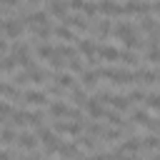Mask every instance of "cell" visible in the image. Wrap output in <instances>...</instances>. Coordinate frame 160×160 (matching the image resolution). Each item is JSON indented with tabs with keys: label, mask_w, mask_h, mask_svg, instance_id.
<instances>
[{
	"label": "cell",
	"mask_w": 160,
	"mask_h": 160,
	"mask_svg": "<svg viewBox=\"0 0 160 160\" xmlns=\"http://www.w3.org/2000/svg\"><path fill=\"white\" fill-rule=\"evenodd\" d=\"M100 12H105V15H120V12H125V10H122V5L105 0V2H100Z\"/></svg>",
	"instance_id": "16"
},
{
	"label": "cell",
	"mask_w": 160,
	"mask_h": 160,
	"mask_svg": "<svg viewBox=\"0 0 160 160\" xmlns=\"http://www.w3.org/2000/svg\"><path fill=\"white\" fill-rule=\"evenodd\" d=\"M22 28H25L22 15H8V18H2V35H5V40H18L22 35Z\"/></svg>",
	"instance_id": "1"
},
{
	"label": "cell",
	"mask_w": 160,
	"mask_h": 160,
	"mask_svg": "<svg viewBox=\"0 0 160 160\" xmlns=\"http://www.w3.org/2000/svg\"><path fill=\"white\" fill-rule=\"evenodd\" d=\"M110 105L115 108V110H128L130 108V100H128V95H110Z\"/></svg>",
	"instance_id": "18"
},
{
	"label": "cell",
	"mask_w": 160,
	"mask_h": 160,
	"mask_svg": "<svg viewBox=\"0 0 160 160\" xmlns=\"http://www.w3.org/2000/svg\"><path fill=\"white\" fill-rule=\"evenodd\" d=\"M55 52H58L60 58H70V60H72V58H78V52H75V48H72V45H58V48H55Z\"/></svg>",
	"instance_id": "24"
},
{
	"label": "cell",
	"mask_w": 160,
	"mask_h": 160,
	"mask_svg": "<svg viewBox=\"0 0 160 160\" xmlns=\"http://www.w3.org/2000/svg\"><path fill=\"white\" fill-rule=\"evenodd\" d=\"M58 155H60V158H70V160H75V158H80V148H78L75 142H62L60 150H58Z\"/></svg>",
	"instance_id": "8"
},
{
	"label": "cell",
	"mask_w": 160,
	"mask_h": 160,
	"mask_svg": "<svg viewBox=\"0 0 160 160\" xmlns=\"http://www.w3.org/2000/svg\"><path fill=\"white\" fill-rule=\"evenodd\" d=\"M50 115H52V118H70L72 122L80 120V112H78L75 108H68V105L60 102V100H52V102H50Z\"/></svg>",
	"instance_id": "4"
},
{
	"label": "cell",
	"mask_w": 160,
	"mask_h": 160,
	"mask_svg": "<svg viewBox=\"0 0 160 160\" xmlns=\"http://www.w3.org/2000/svg\"><path fill=\"white\" fill-rule=\"evenodd\" d=\"M52 35H58V38H62V40H75V35L70 32L68 25H55V28H52Z\"/></svg>",
	"instance_id": "22"
},
{
	"label": "cell",
	"mask_w": 160,
	"mask_h": 160,
	"mask_svg": "<svg viewBox=\"0 0 160 160\" xmlns=\"http://www.w3.org/2000/svg\"><path fill=\"white\" fill-rule=\"evenodd\" d=\"M12 142H18V135L12 132V128H10V125H5V128H2V148L12 145Z\"/></svg>",
	"instance_id": "23"
},
{
	"label": "cell",
	"mask_w": 160,
	"mask_h": 160,
	"mask_svg": "<svg viewBox=\"0 0 160 160\" xmlns=\"http://www.w3.org/2000/svg\"><path fill=\"white\" fill-rule=\"evenodd\" d=\"M68 68H70V72H82V70H85V65H82V60H80V58L68 60Z\"/></svg>",
	"instance_id": "30"
},
{
	"label": "cell",
	"mask_w": 160,
	"mask_h": 160,
	"mask_svg": "<svg viewBox=\"0 0 160 160\" xmlns=\"http://www.w3.org/2000/svg\"><path fill=\"white\" fill-rule=\"evenodd\" d=\"M80 140H82V145H85L88 150H92V148H95V138H92V135H85V138H80Z\"/></svg>",
	"instance_id": "33"
},
{
	"label": "cell",
	"mask_w": 160,
	"mask_h": 160,
	"mask_svg": "<svg viewBox=\"0 0 160 160\" xmlns=\"http://www.w3.org/2000/svg\"><path fill=\"white\" fill-rule=\"evenodd\" d=\"M52 82H58L60 88H75V78H72V72H55V78H52Z\"/></svg>",
	"instance_id": "12"
},
{
	"label": "cell",
	"mask_w": 160,
	"mask_h": 160,
	"mask_svg": "<svg viewBox=\"0 0 160 160\" xmlns=\"http://www.w3.org/2000/svg\"><path fill=\"white\" fill-rule=\"evenodd\" d=\"M0 160H12V152H10L8 148H2V152H0Z\"/></svg>",
	"instance_id": "35"
},
{
	"label": "cell",
	"mask_w": 160,
	"mask_h": 160,
	"mask_svg": "<svg viewBox=\"0 0 160 160\" xmlns=\"http://www.w3.org/2000/svg\"><path fill=\"white\" fill-rule=\"evenodd\" d=\"M158 82H160V78H158Z\"/></svg>",
	"instance_id": "39"
},
{
	"label": "cell",
	"mask_w": 160,
	"mask_h": 160,
	"mask_svg": "<svg viewBox=\"0 0 160 160\" xmlns=\"http://www.w3.org/2000/svg\"><path fill=\"white\" fill-rule=\"evenodd\" d=\"M88 15H95L98 10H100V2H85V8H82Z\"/></svg>",
	"instance_id": "31"
},
{
	"label": "cell",
	"mask_w": 160,
	"mask_h": 160,
	"mask_svg": "<svg viewBox=\"0 0 160 160\" xmlns=\"http://www.w3.org/2000/svg\"><path fill=\"white\" fill-rule=\"evenodd\" d=\"M22 160H38V158H32V155H30V158H22Z\"/></svg>",
	"instance_id": "37"
},
{
	"label": "cell",
	"mask_w": 160,
	"mask_h": 160,
	"mask_svg": "<svg viewBox=\"0 0 160 160\" xmlns=\"http://www.w3.org/2000/svg\"><path fill=\"white\" fill-rule=\"evenodd\" d=\"M98 72H100V78H110V82H118V85H122V82H135V80H138V72H132V70L100 68Z\"/></svg>",
	"instance_id": "2"
},
{
	"label": "cell",
	"mask_w": 160,
	"mask_h": 160,
	"mask_svg": "<svg viewBox=\"0 0 160 160\" xmlns=\"http://www.w3.org/2000/svg\"><path fill=\"white\" fill-rule=\"evenodd\" d=\"M35 55H38V58H42V60H52L55 48H52V45H48V42H40V45L35 48Z\"/></svg>",
	"instance_id": "17"
},
{
	"label": "cell",
	"mask_w": 160,
	"mask_h": 160,
	"mask_svg": "<svg viewBox=\"0 0 160 160\" xmlns=\"http://www.w3.org/2000/svg\"><path fill=\"white\" fill-rule=\"evenodd\" d=\"M68 8H70V5H65V2H48V8H45V10H48L50 15H58V18L62 20V18L68 15Z\"/></svg>",
	"instance_id": "14"
},
{
	"label": "cell",
	"mask_w": 160,
	"mask_h": 160,
	"mask_svg": "<svg viewBox=\"0 0 160 160\" xmlns=\"http://www.w3.org/2000/svg\"><path fill=\"white\" fill-rule=\"evenodd\" d=\"M85 108H88V112H90L92 118H105V110H102V105H100V100H98V98H90Z\"/></svg>",
	"instance_id": "15"
},
{
	"label": "cell",
	"mask_w": 160,
	"mask_h": 160,
	"mask_svg": "<svg viewBox=\"0 0 160 160\" xmlns=\"http://www.w3.org/2000/svg\"><path fill=\"white\" fill-rule=\"evenodd\" d=\"M120 150H122V152H128V155H135V152H140V150H142V142H140V138H128V140L120 145Z\"/></svg>",
	"instance_id": "11"
},
{
	"label": "cell",
	"mask_w": 160,
	"mask_h": 160,
	"mask_svg": "<svg viewBox=\"0 0 160 160\" xmlns=\"http://www.w3.org/2000/svg\"><path fill=\"white\" fill-rule=\"evenodd\" d=\"M22 98H25V102H30V105H45L48 92H42V90H25Z\"/></svg>",
	"instance_id": "6"
},
{
	"label": "cell",
	"mask_w": 160,
	"mask_h": 160,
	"mask_svg": "<svg viewBox=\"0 0 160 160\" xmlns=\"http://www.w3.org/2000/svg\"><path fill=\"white\" fill-rule=\"evenodd\" d=\"M88 100H90V98L85 95V90H82L80 85H75V88H72V102H75V105H88Z\"/></svg>",
	"instance_id": "20"
},
{
	"label": "cell",
	"mask_w": 160,
	"mask_h": 160,
	"mask_svg": "<svg viewBox=\"0 0 160 160\" xmlns=\"http://www.w3.org/2000/svg\"><path fill=\"white\" fill-rule=\"evenodd\" d=\"M145 102H148V108H152V110H160V92H148Z\"/></svg>",
	"instance_id": "29"
},
{
	"label": "cell",
	"mask_w": 160,
	"mask_h": 160,
	"mask_svg": "<svg viewBox=\"0 0 160 160\" xmlns=\"http://www.w3.org/2000/svg\"><path fill=\"white\" fill-rule=\"evenodd\" d=\"M88 160H112V155L110 152H92Z\"/></svg>",
	"instance_id": "32"
},
{
	"label": "cell",
	"mask_w": 160,
	"mask_h": 160,
	"mask_svg": "<svg viewBox=\"0 0 160 160\" xmlns=\"http://www.w3.org/2000/svg\"><path fill=\"white\" fill-rule=\"evenodd\" d=\"M62 22H65L68 28H80V30H88V18H82V15H65V18H62Z\"/></svg>",
	"instance_id": "9"
},
{
	"label": "cell",
	"mask_w": 160,
	"mask_h": 160,
	"mask_svg": "<svg viewBox=\"0 0 160 160\" xmlns=\"http://www.w3.org/2000/svg\"><path fill=\"white\" fill-rule=\"evenodd\" d=\"M32 35H35V38H40V40H48V38L52 35L50 22H48V25H38V28H32Z\"/></svg>",
	"instance_id": "21"
},
{
	"label": "cell",
	"mask_w": 160,
	"mask_h": 160,
	"mask_svg": "<svg viewBox=\"0 0 160 160\" xmlns=\"http://www.w3.org/2000/svg\"><path fill=\"white\" fill-rule=\"evenodd\" d=\"M132 122H138V125H150L152 120L148 118V112H145V110H135V112H132Z\"/></svg>",
	"instance_id": "27"
},
{
	"label": "cell",
	"mask_w": 160,
	"mask_h": 160,
	"mask_svg": "<svg viewBox=\"0 0 160 160\" xmlns=\"http://www.w3.org/2000/svg\"><path fill=\"white\" fill-rule=\"evenodd\" d=\"M98 80H100V72H98V70H88V72H82V85H85V88H95Z\"/></svg>",
	"instance_id": "19"
},
{
	"label": "cell",
	"mask_w": 160,
	"mask_h": 160,
	"mask_svg": "<svg viewBox=\"0 0 160 160\" xmlns=\"http://www.w3.org/2000/svg\"><path fill=\"white\" fill-rule=\"evenodd\" d=\"M150 160H160V155H152V158H150Z\"/></svg>",
	"instance_id": "38"
},
{
	"label": "cell",
	"mask_w": 160,
	"mask_h": 160,
	"mask_svg": "<svg viewBox=\"0 0 160 160\" xmlns=\"http://www.w3.org/2000/svg\"><path fill=\"white\" fill-rule=\"evenodd\" d=\"M82 128H85L82 120H75V122H60V120H55L52 122V130L55 132H62V135H78Z\"/></svg>",
	"instance_id": "5"
},
{
	"label": "cell",
	"mask_w": 160,
	"mask_h": 160,
	"mask_svg": "<svg viewBox=\"0 0 160 160\" xmlns=\"http://www.w3.org/2000/svg\"><path fill=\"white\" fill-rule=\"evenodd\" d=\"M70 8H72V10H82V8H85V2H82V0H72V2H70Z\"/></svg>",
	"instance_id": "34"
},
{
	"label": "cell",
	"mask_w": 160,
	"mask_h": 160,
	"mask_svg": "<svg viewBox=\"0 0 160 160\" xmlns=\"http://www.w3.org/2000/svg\"><path fill=\"white\" fill-rule=\"evenodd\" d=\"M98 55H100L102 60H120V50H118V48H112V45H100Z\"/></svg>",
	"instance_id": "13"
},
{
	"label": "cell",
	"mask_w": 160,
	"mask_h": 160,
	"mask_svg": "<svg viewBox=\"0 0 160 160\" xmlns=\"http://www.w3.org/2000/svg\"><path fill=\"white\" fill-rule=\"evenodd\" d=\"M115 35H118L128 48H138V45H140L138 32H135V28H132L130 22H120V20H118V25H115Z\"/></svg>",
	"instance_id": "3"
},
{
	"label": "cell",
	"mask_w": 160,
	"mask_h": 160,
	"mask_svg": "<svg viewBox=\"0 0 160 160\" xmlns=\"http://www.w3.org/2000/svg\"><path fill=\"white\" fill-rule=\"evenodd\" d=\"M15 65H18V60H15L12 55H5V58H2V72H5V78L10 75V70H12Z\"/></svg>",
	"instance_id": "28"
},
{
	"label": "cell",
	"mask_w": 160,
	"mask_h": 160,
	"mask_svg": "<svg viewBox=\"0 0 160 160\" xmlns=\"http://www.w3.org/2000/svg\"><path fill=\"white\" fill-rule=\"evenodd\" d=\"M98 50H100V48H98V45H95V42L90 40V38H85V40H80V52H82V55H85L88 60H92V58L98 55Z\"/></svg>",
	"instance_id": "10"
},
{
	"label": "cell",
	"mask_w": 160,
	"mask_h": 160,
	"mask_svg": "<svg viewBox=\"0 0 160 160\" xmlns=\"http://www.w3.org/2000/svg\"><path fill=\"white\" fill-rule=\"evenodd\" d=\"M152 10H155V12H160V2H152Z\"/></svg>",
	"instance_id": "36"
},
{
	"label": "cell",
	"mask_w": 160,
	"mask_h": 160,
	"mask_svg": "<svg viewBox=\"0 0 160 160\" xmlns=\"http://www.w3.org/2000/svg\"><path fill=\"white\" fill-rule=\"evenodd\" d=\"M35 145H38V135H32V132H18V148L35 150Z\"/></svg>",
	"instance_id": "7"
},
{
	"label": "cell",
	"mask_w": 160,
	"mask_h": 160,
	"mask_svg": "<svg viewBox=\"0 0 160 160\" xmlns=\"http://www.w3.org/2000/svg\"><path fill=\"white\" fill-rule=\"evenodd\" d=\"M155 148H160V135H148L142 140V150H155Z\"/></svg>",
	"instance_id": "25"
},
{
	"label": "cell",
	"mask_w": 160,
	"mask_h": 160,
	"mask_svg": "<svg viewBox=\"0 0 160 160\" xmlns=\"http://www.w3.org/2000/svg\"><path fill=\"white\" fill-rule=\"evenodd\" d=\"M145 98H148V92H145L142 88H135V90L128 92V100H130V102H140V100H145Z\"/></svg>",
	"instance_id": "26"
}]
</instances>
